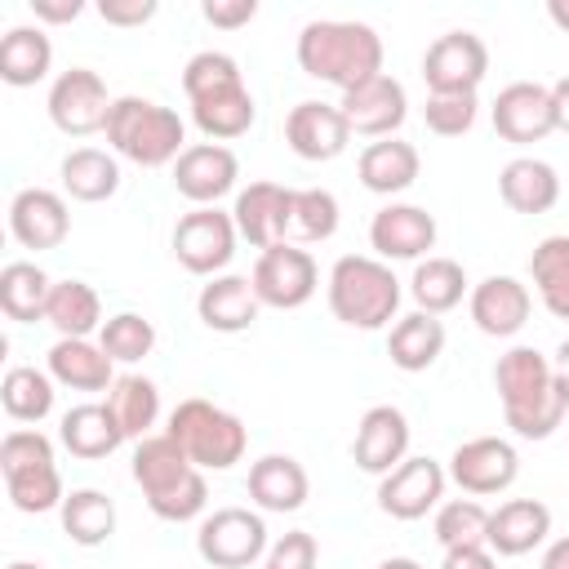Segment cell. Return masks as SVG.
<instances>
[{"label":"cell","instance_id":"11","mask_svg":"<svg viewBox=\"0 0 569 569\" xmlns=\"http://www.w3.org/2000/svg\"><path fill=\"white\" fill-rule=\"evenodd\" d=\"M249 280H253V293H258L262 307L289 311V307H302L316 293L320 271H316V258L307 249H298V244H271V249L258 253Z\"/></svg>","mask_w":569,"mask_h":569},{"label":"cell","instance_id":"9","mask_svg":"<svg viewBox=\"0 0 569 569\" xmlns=\"http://www.w3.org/2000/svg\"><path fill=\"white\" fill-rule=\"evenodd\" d=\"M485 71H489V44L467 27L436 36L422 53V80L431 93H476Z\"/></svg>","mask_w":569,"mask_h":569},{"label":"cell","instance_id":"22","mask_svg":"<svg viewBox=\"0 0 569 569\" xmlns=\"http://www.w3.org/2000/svg\"><path fill=\"white\" fill-rule=\"evenodd\" d=\"M529 289L516 276H489L471 289V320L489 338H511L529 320Z\"/></svg>","mask_w":569,"mask_h":569},{"label":"cell","instance_id":"28","mask_svg":"<svg viewBox=\"0 0 569 569\" xmlns=\"http://www.w3.org/2000/svg\"><path fill=\"white\" fill-rule=\"evenodd\" d=\"M111 365L116 360L102 351V342H89V338H58L49 347V373L71 391H111L116 382Z\"/></svg>","mask_w":569,"mask_h":569},{"label":"cell","instance_id":"31","mask_svg":"<svg viewBox=\"0 0 569 569\" xmlns=\"http://www.w3.org/2000/svg\"><path fill=\"white\" fill-rule=\"evenodd\" d=\"M62 187H67L76 200L98 204V200L116 196V187H120V164H116V156L102 151V147H71V151L62 156Z\"/></svg>","mask_w":569,"mask_h":569},{"label":"cell","instance_id":"6","mask_svg":"<svg viewBox=\"0 0 569 569\" xmlns=\"http://www.w3.org/2000/svg\"><path fill=\"white\" fill-rule=\"evenodd\" d=\"M164 431L182 445V453H187L200 471H227L231 462L244 458V445H249L244 422H240L231 409H222V405H213V400H204V396L178 400Z\"/></svg>","mask_w":569,"mask_h":569},{"label":"cell","instance_id":"33","mask_svg":"<svg viewBox=\"0 0 569 569\" xmlns=\"http://www.w3.org/2000/svg\"><path fill=\"white\" fill-rule=\"evenodd\" d=\"M253 116H258V107H253V93H249L244 84H236V89H218V93L191 102V120L200 124V133H204L209 142H213V138L222 142V138H240V133H249Z\"/></svg>","mask_w":569,"mask_h":569},{"label":"cell","instance_id":"49","mask_svg":"<svg viewBox=\"0 0 569 569\" xmlns=\"http://www.w3.org/2000/svg\"><path fill=\"white\" fill-rule=\"evenodd\" d=\"M98 13L111 27H142L156 18V0H98Z\"/></svg>","mask_w":569,"mask_h":569},{"label":"cell","instance_id":"14","mask_svg":"<svg viewBox=\"0 0 569 569\" xmlns=\"http://www.w3.org/2000/svg\"><path fill=\"white\" fill-rule=\"evenodd\" d=\"M338 107H342L351 133H365V138H396V129L405 124L409 98H405V84H400L396 76L378 71V76H369L365 84L347 89Z\"/></svg>","mask_w":569,"mask_h":569},{"label":"cell","instance_id":"27","mask_svg":"<svg viewBox=\"0 0 569 569\" xmlns=\"http://www.w3.org/2000/svg\"><path fill=\"white\" fill-rule=\"evenodd\" d=\"M258 293H253V280L244 276H213L200 298H196V311L200 320L213 329V333H240L258 320Z\"/></svg>","mask_w":569,"mask_h":569},{"label":"cell","instance_id":"52","mask_svg":"<svg viewBox=\"0 0 569 569\" xmlns=\"http://www.w3.org/2000/svg\"><path fill=\"white\" fill-rule=\"evenodd\" d=\"M80 9H84V0H31V13L44 22H71V18H80Z\"/></svg>","mask_w":569,"mask_h":569},{"label":"cell","instance_id":"48","mask_svg":"<svg viewBox=\"0 0 569 569\" xmlns=\"http://www.w3.org/2000/svg\"><path fill=\"white\" fill-rule=\"evenodd\" d=\"M316 556H320L316 538L307 529H289V533L276 538V547L267 551L262 569H316Z\"/></svg>","mask_w":569,"mask_h":569},{"label":"cell","instance_id":"54","mask_svg":"<svg viewBox=\"0 0 569 569\" xmlns=\"http://www.w3.org/2000/svg\"><path fill=\"white\" fill-rule=\"evenodd\" d=\"M542 569H569V538H556L542 556Z\"/></svg>","mask_w":569,"mask_h":569},{"label":"cell","instance_id":"50","mask_svg":"<svg viewBox=\"0 0 569 569\" xmlns=\"http://www.w3.org/2000/svg\"><path fill=\"white\" fill-rule=\"evenodd\" d=\"M200 13L213 22V27H244L253 13H258V0H200Z\"/></svg>","mask_w":569,"mask_h":569},{"label":"cell","instance_id":"2","mask_svg":"<svg viewBox=\"0 0 569 569\" xmlns=\"http://www.w3.org/2000/svg\"><path fill=\"white\" fill-rule=\"evenodd\" d=\"M298 67L347 93L382 71V36L356 18H311L298 31Z\"/></svg>","mask_w":569,"mask_h":569},{"label":"cell","instance_id":"57","mask_svg":"<svg viewBox=\"0 0 569 569\" xmlns=\"http://www.w3.org/2000/svg\"><path fill=\"white\" fill-rule=\"evenodd\" d=\"M378 569H422L418 560H409V556H391V560H382Z\"/></svg>","mask_w":569,"mask_h":569},{"label":"cell","instance_id":"23","mask_svg":"<svg viewBox=\"0 0 569 569\" xmlns=\"http://www.w3.org/2000/svg\"><path fill=\"white\" fill-rule=\"evenodd\" d=\"M58 436L76 458H89V462L107 458L124 445V427H120V418L107 400H84V405L67 409L62 422H58Z\"/></svg>","mask_w":569,"mask_h":569},{"label":"cell","instance_id":"8","mask_svg":"<svg viewBox=\"0 0 569 569\" xmlns=\"http://www.w3.org/2000/svg\"><path fill=\"white\" fill-rule=\"evenodd\" d=\"M236 218L222 213L218 204H200L191 213L178 218L173 227V258L191 271V276H213L231 262L236 253Z\"/></svg>","mask_w":569,"mask_h":569},{"label":"cell","instance_id":"53","mask_svg":"<svg viewBox=\"0 0 569 569\" xmlns=\"http://www.w3.org/2000/svg\"><path fill=\"white\" fill-rule=\"evenodd\" d=\"M551 102H556V129L569 133V76H560V80L551 84Z\"/></svg>","mask_w":569,"mask_h":569},{"label":"cell","instance_id":"1","mask_svg":"<svg viewBox=\"0 0 569 569\" xmlns=\"http://www.w3.org/2000/svg\"><path fill=\"white\" fill-rule=\"evenodd\" d=\"M493 387L507 413V427L525 440H547L569 409V396L551 369V360L533 347H511L493 365Z\"/></svg>","mask_w":569,"mask_h":569},{"label":"cell","instance_id":"38","mask_svg":"<svg viewBox=\"0 0 569 569\" xmlns=\"http://www.w3.org/2000/svg\"><path fill=\"white\" fill-rule=\"evenodd\" d=\"M529 276L542 293V307L556 320H569V236L538 240V249L529 258Z\"/></svg>","mask_w":569,"mask_h":569},{"label":"cell","instance_id":"55","mask_svg":"<svg viewBox=\"0 0 569 569\" xmlns=\"http://www.w3.org/2000/svg\"><path fill=\"white\" fill-rule=\"evenodd\" d=\"M551 369H556V378H560V387H565V396H569V338L556 347V360H551Z\"/></svg>","mask_w":569,"mask_h":569},{"label":"cell","instance_id":"30","mask_svg":"<svg viewBox=\"0 0 569 569\" xmlns=\"http://www.w3.org/2000/svg\"><path fill=\"white\" fill-rule=\"evenodd\" d=\"M356 169H360V182L369 191L396 196V191H405L418 178L422 160H418V147L413 142H405V138H378V142H369L360 151V164Z\"/></svg>","mask_w":569,"mask_h":569},{"label":"cell","instance_id":"17","mask_svg":"<svg viewBox=\"0 0 569 569\" xmlns=\"http://www.w3.org/2000/svg\"><path fill=\"white\" fill-rule=\"evenodd\" d=\"M240 178V160L231 147L222 142H191L178 160H173V187L200 209L213 204L218 196H227Z\"/></svg>","mask_w":569,"mask_h":569},{"label":"cell","instance_id":"5","mask_svg":"<svg viewBox=\"0 0 569 569\" xmlns=\"http://www.w3.org/2000/svg\"><path fill=\"white\" fill-rule=\"evenodd\" d=\"M107 142L129 156L133 164H169L178 160L187 147V129L178 120V111L151 102V98H138V93H120L111 102V116H107Z\"/></svg>","mask_w":569,"mask_h":569},{"label":"cell","instance_id":"24","mask_svg":"<svg viewBox=\"0 0 569 569\" xmlns=\"http://www.w3.org/2000/svg\"><path fill=\"white\" fill-rule=\"evenodd\" d=\"M307 493H311L307 467L289 453H262L249 467V498L262 511H298L307 502Z\"/></svg>","mask_w":569,"mask_h":569},{"label":"cell","instance_id":"37","mask_svg":"<svg viewBox=\"0 0 569 569\" xmlns=\"http://www.w3.org/2000/svg\"><path fill=\"white\" fill-rule=\"evenodd\" d=\"M107 405L116 409V418H120V427H124V440L151 436V427H156V418H160V391H156V382L142 378V373H120V378L111 382V391H107Z\"/></svg>","mask_w":569,"mask_h":569},{"label":"cell","instance_id":"43","mask_svg":"<svg viewBox=\"0 0 569 569\" xmlns=\"http://www.w3.org/2000/svg\"><path fill=\"white\" fill-rule=\"evenodd\" d=\"M236 84H244L240 62H236L231 53H222V49H200V53H191L187 67H182V89H187L191 102H196V98H209V93H218V89H236Z\"/></svg>","mask_w":569,"mask_h":569},{"label":"cell","instance_id":"7","mask_svg":"<svg viewBox=\"0 0 569 569\" xmlns=\"http://www.w3.org/2000/svg\"><path fill=\"white\" fill-rule=\"evenodd\" d=\"M196 551L213 569H244L267 551V525L249 507H218L196 529Z\"/></svg>","mask_w":569,"mask_h":569},{"label":"cell","instance_id":"56","mask_svg":"<svg viewBox=\"0 0 569 569\" xmlns=\"http://www.w3.org/2000/svg\"><path fill=\"white\" fill-rule=\"evenodd\" d=\"M547 13H551V22H556V27H565V31H569V0H547Z\"/></svg>","mask_w":569,"mask_h":569},{"label":"cell","instance_id":"10","mask_svg":"<svg viewBox=\"0 0 569 569\" xmlns=\"http://www.w3.org/2000/svg\"><path fill=\"white\" fill-rule=\"evenodd\" d=\"M111 102H116V98H107L102 76L89 71V67H67V71L53 80V89H49V116H53V124H58L62 133H71V138H89V133L107 129Z\"/></svg>","mask_w":569,"mask_h":569},{"label":"cell","instance_id":"15","mask_svg":"<svg viewBox=\"0 0 569 569\" xmlns=\"http://www.w3.org/2000/svg\"><path fill=\"white\" fill-rule=\"evenodd\" d=\"M556 129V102L551 84L538 80H511L493 98V133L507 142H538Z\"/></svg>","mask_w":569,"mask_h":569},{"label":"cell","instance_id":"19","mask_svg":"<svg viewBox=\"0 0 569 569\" xmlns=\"http://www.w3.org/2000/svg\"><path fill=\"white\" fill-rule=\"evenodd\" d=\"M284 138H289V147L302 160H333V156H342V147L351 138V124H347L342 107H329V102L307 98V102L289 107Z\"/></svg>","mask_w":569,"mask_h":569},{"label":"cell","instance_id":"25","mask_svg":"<svg viewBox=\"0 0 569 569\" xmlns=\"http://www.w3.org/2000/svg\"><path fill=\"white\" fill-rule=\"evenodd\" d=\"M551 533V511L538 498H507L498 511H489V551L498 556H525Z\"/></svg>","mask_w":569,"mask_h":569},{"label":"cell","instance_id":"13","mask_svg":"<svg viewBox=\"0 0 569 569\" xmlns=\"http://www.w3.org/2000/svg\"><path fill=\"white\" fill-rule=\"evenodd\" d=\"M520 471V458L511 449V440L502 436H476V440H462L449 458V476L462 493L471 498H489V493H502Z\"/></svg>","mask_w":569,"mask_h":569},{"label":"cell","instance_id":"29","mask_svg":"<svg viewBox=\"0 0 569 569\" xmlns=\"http://www.w3.org/2000/svg\"><path fill=\"white\" fill-rule=\"evenodd\" d=\"M440 351H445V325H440L431 311H409V316H400V320L391 325V333H387V356H391V365L405 369V373L431 369V365L440 360Z\"/></svg>","mask_w":569,"mask_h":569},{"label":"cell","instance_id":"4","mask_svg":"<svg viewBox=\"0 0 569 569\" xmlns=\"http://www.w3.org/2000/svg\"><path fill=\"white\" fill-rule=\"evenodd\" d=\"M400 307V280L387 262L342 253L329 271V311L351 329H382Z\"/></svg>","mask_w":569,"mask_h":569},{"label":"cell","instance_id":"44","mask_svg":"<svg viewBox=\"0 0 569 569\" xmlns=\"http://www.w3.org/2000/svg\"><path fill=\"white\" fill-rule=\"evenodd\" d=\"M102 351L111 356V360H124V365H133V360H142V356H151V347H156V325L147 320V316H138V311H120V316H111V320H102Z\"/></svg>","mask_w":569,"mask_h":569},{"label":"cell","instance_id":"42","mask_svg":"<svg viewBox=\"0 0 569 569\" xmlns=\"http://www.w3.org/2000/svg\"><path fill=\"white\" fill-rule=\"evenodd\" d=\"M4 489H9V502L18 511H53L62 507V476H58V462H40V467H18V471H4Z\"/></svg>","mask_w":569,"mask_h":569},{"label":"cell","instance_id":"34","mask_svg":"<svg viewBox=\"0 0 569 569\" xmlns=\"http://www.w3.org/2000/svg\"><path fill=\"white\" fill-rule=\"evenodd\" d=\"M53 280L36 262H4L0 267V311L9 320H44Z\"/></svg>","mask_w":569,"mask_h":569},{"label":"cell","instance_id":"47","mask_svg":"<svg viewBox=\"0 0 569 569\" xmlns=\"http://www.w3.org/2000/svg\"><path fill=\"white\" fill-rule=\"evenodd\" d=\"M40 462H53V445H49V436H40V431H27V427H18V431H4V440H0V471L40 467Z\"/></svg>","mask_w":569,"mask_h":569},{"label":"cell","instance_id":"46","mask_svg":"<svg viewBox=\"0 0 569 569\" xmlns=\"http://www.w3.org/2000/svg\"><path fill=\"white\" fill-rule=\"evenodd\" d=\"M422 120L440 138H458L476 124V93H427Z\"/></svg>","mask_w":569,"mask_h":569},{"label":"cell","instance_id":"3","mask_svg":"<svg viewBox=\"0 0 569 569\" xmlns=\"http://www.w3.org/2000/svg\"><path fill=\"white\" fill-rule=\"evenodd\" d=\"M133 480L147 498V507L160 520H191L204 511V471L182 453V445L160 431V436H142L133 449Z\"/></svg>","mask_w":569,"mask_h":569},{"label":"cell","instance_id":"20","mask_svg":"<svg viewBox=\"0 0 569 569\" xmlns=\"http://www.w3.org/2000/svg\"><path fill=\"white\" fill-rule=\"evenodd\" d=\"M9 227L27 249H58L71 231L67 200L49 187H22L9 204Z\"/></svg>","mask_w":569,"mask_h":569},{"label":"cell","instance_id":"26","mask_svg":"<svg viewBox=\"0 0 569 569\" xmlns=\"http://www.w3.org/2000/svg\"><path fill=\"white\" fill-rule=\"evenodd\" d=\"M498 196L507 209L516 213H547L556 200H560V178L547 160L538 156H516L502 164L498 173Z\"/></svg>","mask_w":569,"mask_h":569},{"label":"cell","instance_id":"35","mask_svg":"<svg viewBox=\"0 0 569 569\" xmlns=\"http://www.w3.org/2000/svg\"><path fill=\"white\" fill-rule=\"evenodd\" d=\"M58 511H62V533L80 547H102L116 533V502L102 489H71Z\"/></svg>","mask_w":569,"mask_h":569},{"label":"cell","instance_id":"58","mask_svg":"<svg viewBox=\"0 0 569 569\" xmlns=\"http://www.w3.org/2000/svg\"><path fill=\"white\" fill-rule=\"evenodd\" d=\"M4 569H44V565H31V560H13V565H4Z\"/></svg>","mask_w":569,"mask_h":569},{"label":"cell","instance_id":"32","mask_svg":"<svg viewBox=\"0 0 569 569\" xmlns=\"http://www.w3.org/2000/svg\"><path fill=\"white\" fill-rule=\"evenodd\" d=\"M53 62V44L40 27H9L0 36V80L4 84H36Z\"/></svg>","mask_w":569,"mask_h":569},{"label":"cell","instance_id":"40","mask_svg":"<svg viewBox=\"0 0 569 569\" xmlns=\"http://www.w3.org/2000/svg\"><path fill=\"white\" fill-rule=\"evenodd\" d=\"M0 405L18 422H40L53 409V382L36 365H13L0 382Z\"/></svg>","mask_w":569,"mask_h":569},{"label":"cell","instance_id":"45","mask_svg":"<svg viewBox=\"0 0 569 569\" xmlns=\"http://www.w3.org/2000/svg\"><path fill=\"white\" fill-rule=\"evenodd\" d=\"M338 231V196L325 187H302L293 200V240H329Z\"/></svg>","mask_w":569,"mask_h":569},{"label":"cell","instance_id":"16","mask_svg":"<svg viewBox=\"0 0 569 569\" xmlns=\"http://www.w3.org/2000/svg\"><path fill=\"white\" fill-rule=\"evenodd\" d=\"M445 498V471L436 458L418 453V458H405L400 467H391L382 480H378V507L396 520H418L427 516L436 502Z\"/></svg>","mask_w":569,"mask_h":569},{"label":"cell","instance_id":"18","mask_svg":"<svg viewBox=\"0 0 569 569\" xmlns=\"http://www.w3.org/2000/svg\"><path fill=\"white\" fill-rule=\"evenodd\" d=\"M351 458L369 476H387L409 458V418L396 405H373L365 409L356 436H351Z\"/></svg>","mask_w":569,"mask_h":569},{"label":"cell","instance_id":"41","mask_svg":"<svg viewBox=\"0 0 569 569\" xmlns=\"http://www.w3.org/2000/svg\"><path fill=\"white\" fill-rule=\"evenodd\" d=\"M436 538L445 551L453 547H489V507L480 498H449L436 511Z\"/></svg>","mask_w":569,"mask_h":569},{"label":"cell","instance_id":"21","mask_svg":"<svg viewBox=\"0 0 569 569\" xmlns=\"http://www.w3.org/2000/svg\"><path fill=\"white\" fill-rule=\"evenodd\" d=\"M369 244L382 258H418L436 249V218L422 204H387L369 222Z\"/></svg>","mask_w":569,"mask_h":569},{"label":"cell","instance_id":"39","mask_svg":"<svg viewBox=\"0 0 569 569\" xmlns=\"http://www.w3.org/2000/svg\"><path fill=\"white\" fill-rule=\"evenodd\" d=\"M44 320L62 338H89V329L102 320V302H98L93 284H84V280H53Z\"/></svg>","mask_w":569,"mask_h":569},{"label":"cell","instance_id":"36","mask_svg":"<svg viewBox=\"0 0 569 569\" xmlns=\"http://www.w3.org/2000/svg\"><path fill=\"white\" fill-rule=\"evenodd\" d=\"M409 289H413L418 311L440 316V311H449V307L462 302V293H467V271H462V262H453V258H445V253H427V258L413 267Z\"/></svg>","mask_w":569,"mask_h":569},{"label":"cell","instance_id":"12","mask_svg":"<svg viewBox=\"0 0 569 569\" xmlns=\"http://www.w3.org/2000/svg\"><path fill=\"white\" fill-rule=\"evenodd\" d=\"M293 187L280 182H249L236 196V231L253 244V249H271V244H293Z\"/></svg>","mask_w":569,"mask_h":569},{"label":"cell","instance_id":"51","mask_svg":"<svg viewBox=\"0 0 569 569\" xmlns=\"http://www.w3.org/2000/svg\"><path fill=\"white\" fill-rule=\"evenodd\" d=\"M440 569H498V560L489 547H453V551H445Z\"/></svg>","mask_w":569,"mask_h":569}]
</instances>
